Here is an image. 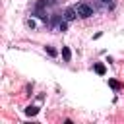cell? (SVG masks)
Wrapping results in <instances>:
<instances>
[{
    "instance_id": "1",
    "label": "cell",
    "mask_w": 124,
    "mask_h": 124,
    "mask_svg": "<svg viewBox=\"0 0 124 124\" xmlns=\"http://www.w3.org/2000/svg\"><path fill=\"white\" fill-rule=\"evenodd\" d=\"M76 10H78V16H79L81 19H87V17H91V16L95 14V10H93L87 2H79V4L76 6Z\"/></svg>"
},
{
    "instance_id": "2",
    "label": "cell",
    "mask_w": 124,
    "mask_h": 124,
    "mask_svg": "<svg viewBox=\"0 0 124 124\" xmlns=\"http://www.w3.org/2000/svg\"><path fill=\"white\" fill-rule=\"evenodd\" d=\"M76 17H79L76 6H74V8H66V12H64V19H66V21H74Z\"/></svg>"
},
{
    "instance_id": "3",
    "label": "cell",
    "mask_w": 124,
    "mask_h": 124,
    "mask_svg": "<svg viewBox=\"0 0 124 124\" xmlns=\"http://www.w3.org/2000/svg\"><path fill=\"white\" fill-rule=\"evenodd\" d=\"M62 58H64V62H70L72 60V50L68 46H62Z\"/></svg>"
},
{
    "instance_id": "4",
    "label": "cell",
    "mask_w": 124,
    "mask_h": 124,
    "mask_svg": "<svg viewBox=\"0 0 124 124\" xmlns=\"http://www.w3.org/2000/svg\"><path fill=\"white\" fill-rule=\"evenodd\" d=\"M93 70H95V72H97L99 76H103V74H105V64H101V62H97V64L93 66Z\"/></svg>"
},
{
    "instance_id": "5",
    "label": "cell",
    "mask_w": 124,
    "mask_h": 124,
    "mask_svg": "<svg viewBox=\"0 0 124 124\" xmlns=\"http://www.w3.org/2000/svg\"><path fill=\"white\" fill-rule=\"evenodd\" d=\"M37 112H39V108H37V107H31V105L25 108V114H27V116H35Z\"/></svg>"
},
{
    "instance_id": "6",
    "label": "cell",
    "mask_w": 124,
    "mask_h": 124,
    "mask_svg": "<svg viewBox=\"0 0 124 124\" xmlns=\"http://www.w3.org/2000/svg\"><path fill=\"white\" fill-rule=\"evenodd\" d=\"M68 23H70V21H66V19H62V21L58 23V31H62V33H64V31L68 29Z\"/></svg>"
},
{
    "instance_id": "7",
    "label": "cell",
    "mask_w": 124,
    "mask_h": 124,
    "mask_svg": "<svg viewBox=\"0 0 124 124\" xmlns=\"http://www.w3.org/2000/svg\"><path fill=\"white\" fill-rule=\"evenodd\" d=\"M45 50H46V54H48V56H56V54H58V52H56V50H54L52 46H48V45L45 46Z\"/></svg>"
},
{
    "instance_id": "8",
    "label": "cell",
    "mask_w": 124,
    "mask_h": 124,
    "mask_svg": "<svg viewBox=\"0 0 124 124\" xmlns=\"http://www.w3.org/2000/svg\"><path fill=\"white\" fill-rule=\"evenodd\" d=\"M25 25H27L29 29H35V27H37V23H35L33 19H25Z\"/></svg>"
},
{
    "instance_id": "9",
    "label": "cell",
    "mask_w": 124,
    "mask_h": 124,
    "mask_svg": "<svg viewBox=\"0 0 124 124\" xmlns=\"http://www.w3.org/2000/svg\"><path fill=\"white\" fill-rule=\"evenodd\" d=\"M108 85H110L112 89H120V83H118V81H114V79H108Z\"/></svg>"
},
{
    "instance_id": "10",
    "label": "cell",
    "mask_w": 124,
    "mask_h": 124,
    "mask_svg": "<svg viewBox=\"0 0 124 124\" xmlns=\"http://www.w3.org/2000/svg\"><path fill=\"white\" fill-rule=\"evenodd\" d=\"M99 2L105 4V6H110V8H112V0H99Z\"/></svg>"
}]
</instances>
